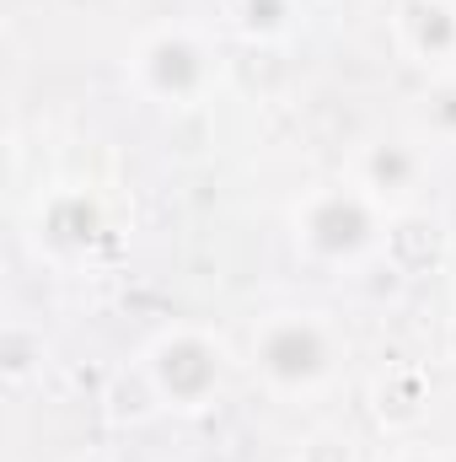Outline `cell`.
<instances>
[{"label": "cell", "mask_w": 456, "mask_h": 462, "mask_svg": "<svg viewBox=\"0 0 456 462\" xmlns=\"http://www.w3.org/2000/svg\"><path fill=\"white\" fill-rule=\"evenodd\" d=\"M419 183V156L408 145H376L365 156V194L370 199H387V194H408Z\"/></svg>", "instance_id": "cell-6"}, {"label": "cell", "mask_w": 456, "mask_h": 462, "mask_svg": "<svg viewBox=\"0 0 456 462\" xmlns=\"http://www.w3.org/2000/svg\"><path fill=\"white\" fill-rule=\"evenodd\" d=\"M392 462H446V457H435V452H397Z\"/></svg>", "instance_id": "cell-8"}, {"label": "cell", "mask_w": 456, "mask_h": 462, "mask_svg": "<svg viewBox=\"0 0 456 462\" xmlns=\"http://www.w3.org/2000/svg\"><path fill=\"white\" fill-rule=\"evenodd\" d=\"M145 376H150V393H156L167 409H205V403L221 393L226 355H221V345H210L205 334L178 328V334H161V339L150 345Z\"/></svg>", "instance_id": "cell-2"}, {"label": "cell", "mask_w": 456, "mask_h": 462, "mask_svg": "<svg viewBox=\"0 0 456 462\" xmlns=\"http://www.w3.org/2000/svg\"><path fill=\"white\" fill-rule=\"evenodd\" d=\"M296 226H301V242L317 258H333V263L360 258L370 247V236H376L370 194H360V189H323V194H312L301 205Z\"/></svg>", "instance_id": "cell-3"}, {"label": "cell", "mask_w": 456, "mask_h": 462, "mask_svg": "<svg viewBox=\"0 0 456 462\" xmlns=\"http://www.w3.org/2000/svg\"><path fill=\"white\" fill-rule=\"evenodd\" d=\"M424 124L441 134V140H456V76L435 81L430 97H424Z\"/></svg>", "instance_id": "cell-7"}, {"label": "cell", "mask_w": 456, "mask_h": 462, "mask_svg": "<svg viewBox=\"0 0 456 462\" xmlns=\"http://www.w3.org/2000/svg\"><path fill=\"white\" fill-rule=\"evenodd\" d=\"M397 32H403V49L419 54L424 65L456 54V11L446 0H408L397 11Z\"/></svg>", "instance_id": "cell-5"}, {"label": "cell", "mask_w": 456, "mask_h": 462, "mask_svg": "<svg viewBox=\"0 0 456 462\" xmlns=\"http://www.w3.org/2000/svg\"><path fill=\"white\" fill-rule=\"evenodd\" d=\"M333 334L312 312H279L252 334V360L279 393H312L333 371Z\"/></svg>", "instance_id": "cell-1"}, {"label": "cell", "mask_w": 456, "mask_h": 462, "mask_svg": "<svg viewBox=\"0 0 456 462\" xmlns=\"http://www.w3.org/2000/svg\"><path fill=\"white\" fill-rule=\"evenodd\" d=\"M205 76H210V65H205V49H199V38L194 32H156L145 49H140V81L156 92V97H172V103H183V97H194L199 87H205Z\"/></svg>", "instance_id": "cell-4"}]
</instances>
